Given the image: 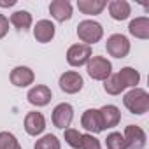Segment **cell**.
Instances as JSON below:
<instances>
[{
	"label": "cell",
	"instance_id": "obj_1",
	"mask_svg": "<svg viewBox=\"0 0 149 149\" xmlns=\"http://www.w3.org/2000/svg\"><path fill=\"white\" fill-rule=\"evenodd\" d=\"M123 104L125 107L132 112V114H137V116H142L149 111V95L146 90L142 88H132L125 98H123Z\"/></svg>",
	"mask_w": 149,
	"mask_h": 149
},
{
	"label": "cell",
	"instance_id": "obj_2",
	"mask_svg": "<svg viewBox=\"0 0 149 149\" xmlns=\"http://www.w3.org/2000/svg\"><path fill=\"white\" fill-rule=\"evenodd\" d=\"M77 37L86 46H91L104 37V28L100 23H97L93 19H84L77 25Z\"/></svg>",
	"mask_w": 149,
	"mask_h": 149
},
{
	"label": "cell",
	"instance_id": "obj_3",
	"mask_svg": "<svg viewBox=\"0 0 149 149\" xmlns=\"http://www.w3.org/2000/svg\"><path fill=\"white\" fill-rule=\"evenodd\" d=\"M86 70H88V76L95 81H105L111 72H112V65L107 58L104 56H91L86 63Z\"/></svg>",
	"mask_w": 149,
	"mask_h": 149
},
{
	"label": "cell",
	"instance_id": "obj_4",
	"mask_svg": "<svg viewBox=\"0 0 149 149\" xmlns=\"http://www.w3.org/2000/svg\"><path fill=\"white\" fill-rule=\"evenodd\" d=\"M90 58H91V46L86 44H74L67 51V61L72 67H83L88 63Z\"/></svg>",
	"mask_w": 149,
	"mask_h": 149
},
{
	"label": "cell",
	"instance_id": "obj_5",
	"mask_svg": "<svg viewBox=\"0 0 149 149\" xmlns=\"http://www.w3.org/2000/svg\"><path fill=\"white\" fill-rule=\"evenodd\" d=\"M105 49L114 58H125L130 53V40L125 35H121V33H114V35H111L107 39Z\"/></svg>",
	"mask_w": 149,
	"mask_h": 149
},
{
	"label": "cell",
	"instance_id": "obj_6",
	"mask_svg": "<svg viewBox=\"0 0 149 149\" xmlns=\"http://www.w3.org/2000/svg\"><path fill=\"white\" fill-rule=\"evenodd\" d=\"M60 88L61 91L68 93V95H74V93H79L84 86V81L81 77L79 72H74V70H68L65 74H61L60 76Z\"/></svg>",
	"mask_w": 149,
	"mask_h": 149
},
{
	"label": "cell",
	"instance_id": "obj_7",
	"mask_svg": "<svg viewBox=\"0 0 149 149\" xmlns=\"http://www.w3.org/2000/svg\"><path fill=\"white\" fill-rule=\"evenodd\" d=\"M53 125L60 130H65L70 126L72 119H74V107L70 104H58L54 109H53Z\"/></svg>",
	"mask_w": 149,
	"mask_h": 149
},
{
	"label": "cell",
	"instance_id": "obj_8",
	"mask_svg": "<svg viewBox=\"0 0 149 149\" xmlns=\"http://www.w3.org/2000/svg\"><path fill=\"white\" fill-rule=\"evenodd\" d=\"M125 142H126V149H144L146 147V132L137 126V125H128L125 128Z\"/></svg>",
	"mask_w": 149,
	"mask_h": 149
},
{
	"label": "cell",
	"instance_id": "obj_9",
	"mask_svg": "<svg viewBox=\"0 0 149 149\" xmlns=\"http://www.w3.org/2000/svg\"><path fill=\"white\" fill-rule=\"evenodd\" d=\"M81 126L88 132H93V133H100L104 132V123H102V116H100V111L98 109H88L84 111L83 118H81Z\"/></svg>",
	"mask_w": 149,
	"mask_h": 149
},
{
	"label": "cell",
	"instance_id": "obj_10",
	"mask_svg": "<svg viewBox=\"0 0 149 149\" xmlns=\"http://www.w3.org/2000/svg\"><path fill=\"white\" fill-rule=\"evenodd\" d=\"M26 98H28V102H30L32 105L44 107V105H47V104L51 102L53 93H51V90H49L47 86H44V84H37V86H33V88L28 91Z\"/></svg>",
	"mask_w": 149,
	"mask_h": 149
},
{
	"label": "cell",
	"instance_id": "obj_11",
	"mask_svg": "<svg viewBox=\"0 0 149 149\" xmlns=\"http://www.w3.org/2000/svg\"><path fill=\"white\" fill-rule=\"evenodd\" d=\"M25 130H26V133L32 135V137L40 135V133L46 130V118H44L40 112H37V111L28 112L26 118H25Z\"/></svg>",
	"mask_w": 149,
	"mask_h": 149
},
{
	"label": "cell",
	"instance_id": "obj_12",
	"mask_svg": "<svg viewBox=\"0 0 149 149\" xmlns=\"http://www.w3.org/2000/svg\"><path fill=\"white\" fill-rule=\"evenodd\" d=\"M49 13L56 21L63 23L72 18V4L68 0H53L49 4Z\"/></svg>",
	"mask_w": 149,
	"mask_h": 149
},
{
	"label": "cell",
	"instance_id": "obj_13",
	"mask_svg": "<svg viewBox=\"0 0 149 149\" xmlns=\"http://www.w3.org/2000/svg\"><path fill=\"white\" fill-rule=\"evenodd\" d=\"M35 76H33V70L28 67H16L11 72V83L18 88H26L33 83Z\"/></svg>",
	"mask_w": 149,
	"mask_h": 149
},
{
	"label": "cell",
	"instance_id": "obj_14",
	"mask_svg": "<svg viewBox=\"0 0 149 149\" xmlns=\"http://www.w3.org/2000/svg\"><path fill=\"white\" fill-rule=\"evenodd\" d=\"M54 32H56V28L49 19H40V21H37V25L33 28V37L37 39V42L47 44V42L53 40Z\"/></svg>",
	"mask_w": 149,
	"mask_h": 149
},
{
	"label": "cell",
	"instance_id": "obj_15",
	"mask_svg": "<svg viewBox=\"0 0 149 149\" xmlns=\"http://www.w3.org/2000/svg\"><path fill=\"white\" fill-rule=\"evenodd\" d=\"M109 14L112 19L116 21H123V19H128L130 14H132V7L126 0H112L109 4Z\"/></svg>",
	"mask_w": 149,
	"mask_h": 149
},
{
	"label": "cell",
	"instance_id": "obj_16",
	"mask_svg": "<svg viewBox=\"0 0 149 149\" xmlns=\"http://www.w3.org/2000/svg\"><path fill=\"white\" fill-rule=\"evenodd\" d=\"M128 32L135 37V39H149V19L146 16H140V18H135L130 21L128 25Z\"/></svg>",
	"mask_w": 149,
	"mask_h": 149
},
{
	"label": "cell",
	"instance_id": "obj_17",
	"mask_svg": "<svg viewBox=\"0 0 149 149\" xmlns=\"http://www.w3.org/2000/svg\"><path fill=\"white\" fill-rule=\"evenodd\" d=\"M100 111V116H102V123H104V128H114L119 125L121 121V112L116 105H104Z\"/></svg>",
	"mask_w": 149,
	"mask_h": 149
},
{
	"label": "cell",
	"instance_id": "obj_18",
	"mask_svg": "<svg viewBox=\"0 0 149 149\" xmlns=\"http://www.w3.org/2000/svg\"><path fill=\"white\" fill-rule=\"evenodd\" d=\"M105 7H107L105 0H77V9L88 16H97Z\"/></svg>",
	"mask_w": 149,
	"mask_h": 149
},
{
	"label": "cell",
	"instance_id": "obj_19",
	"mask_svg": "<svg viewBox=\"0 0 149 149\" xmlns=\"http://www.w3.org/2000/svg\"><path fill=\"white\" fill-rule=\"evenodd\" d=\"M116 76H118V79H119V83H121L123 88H137V84L140 81V74L135 68H132V67L121 68Z\"/></svg>",
	"mask_w": 149,
	"mask_h": 149
},
{
	"label": "cell",
	"instance_id": "obj_20",
	"mask_svg": "<svg viewBox=\"0 0 149 149\" xmlns=\"http://www.w3.org/2000/svg\"><path fill=\"white\" fill-rule=\"evenodd\" d=\"M9 23H11L14 28L26 32V30L32 26V14H30L28 11H16V13L11 14Z\"/></svg>",
	"mask_w": 149,
	"mask_h": 149
},
{
	"label": "cell",
	"instance_id": "obj_21",
	"mask_svg": "<svg viewBox=\"0 0 149 149\" xmlns=\"http://www.w3.org/2000/svg\"><path fill=\"white\" fill-rule=\"evenodd\" d=\"M33 149H61V144H60V140H58L56 135L47 133V135L40 137V139L35 142Z\"/></svg>",
	"mask_w": 149,
	"mask_h": 149
},
{
	"label": "cell",
	"instance_id": "obj_22",
	"mask_svg": "<svg viewBox=\"0 0 149 149\" xmlns=\"http://www.w3.org/2000/svg\"><path fill=\"white\" fill-rule=\"evenodd\" d=\"M63 139H65V142H67L72 149H81V139H83V133H79V130L65 128V130H63Z\"/></svg>",
	"mask_w": 149,
	"mask_h": 149
},
{
	"label": "cell",
	"instance_id": "obj_23",
	"mask_svg": "<svg viewBox=\"0 0 149 149\" xmlns=\"http://www.w3.org/2000/svg\"><path fill=\"white\" fill-rule=\"evenodd\" d=\"M104 90L109 93V95H121V91H125V88L121 86L118 76H109L105 81H104Z\"/></svg>",
	"mask_w": 149,
	"mask_h": 149
},
{
	"label": "cell",
	"instance_id": "obj_24",
	"mask_svg": "<svg viewBox=\"0 0 149 149\" xmlns=\"http://www.w3.org/2000/svg\"><path fill=\"white\" fill-rule=\"evenodd\" d=\"M105 146H107V149H126L125 137H123L119 132H112V133H109L107 139H105Z\"/></svg>",
	"mask_w": 149,
	"mask_h": 149
},
{
	"label": "cell",
	"instance_id": "obj_25",
	"mask_svg": "<svg viewBox=\"0 0 149 149\" xmlns=\"http://www.w3.org/2000/svg\"><path fill=\"white\" fill-rule=\"evenodd\" d=\"M0 149H21V146L11 132H0Z\"/></svg>",
	"mask_w": 149,
	"mask_h": 149
},
{
	"label": "cell",
	"instance_id": "obj_26",
	"mask_svg": "<svg viewBox=\"0 0 149 149\" xmlns=\"http://www.w3.org/2000/svg\"><path fill=\"white\" fill-rule=\"evenodd\" d=\"M81 149H102V146L97 137H93L91 133H84L81 139Z\"/></svg>",
	"mask_w": 149,
	"mask_h": 149
},
{
	"label": "cell",
	"instance_id": "obj_27",
	"mask_svg": "<svg viewBox=\"0 0 149 149\" xmlns=\"http://www.w3.org/2000/svg\"><path fill=\"white\" fill-rule=\"evenodd\" d=\"M7 32H9V19L4 14H0V39H4Z\"/></svg>",
	"mask_w": 149,
	"mask_h": 149
},
{
	"label": "cell",
	"instance_id": "obj_28",
	"mask_svg": "<svg viewBox=\"0 0 149 149\" xmlns=\"http://www.w3.org/2000/svg\"><path fill=\"white\" fill-rule=\"evenodd\" d=\"M13 6H16V0H9V2L0 0V7H13Z\"/></svg>",
	"mask_w": 149,
	"mask_h": 149
}]
</instances>
